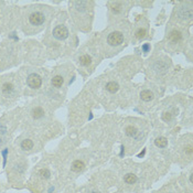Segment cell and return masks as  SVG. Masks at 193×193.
I'll use <instances>...</instances> for the list:
<instances>
[{
    "label": "cell",
    "instance_id": "277c9868",
    "mask_svg": "<svg viewBox=\"0 0 193 193\" xmlns=\"http://www.w3.org/2000/svg\"><path fill=\"white\" fill-rule=\"evenodd\" d=\"M28 85L31 88H39L42 85V78L38 74H31L28 77Z\"/></svg>",
    "mask_w": 193,
    "mask_h": 193
},
{
    "label": "cell",
    "instance_id": "ba28073f",
    "mask_svg": "<svg viewBox=\"0 0 193 193\" xmlns=\"http://www.w3.org/2000/svg\"><path fill=\"white\" fill-rule=\"evenodd\" d=\"M154 143H156V146L159 147V148H165L167 147L168 145V139L165 137H158L156 140H154Z\"/></svg>",
    "mask_w": 193,
    "mask_h": 193
},
{
    "label": "cell",
    "instance_id": "6da1fadb",
    "mask_svg": "<svg viewBox=\"0 0 193 193\" xmlns=\"http://www.w3.org/2000/svg\"><path fill=\"white\" fill-rule=\"evenodd\" d=\"M107 42L112 47H118V45H120V44L124 42V36H123V33L118 32V31L112 32L109 36H108Z\"/></svg>",
    "mask_w": 193,
    "mask_h": 193
},
{
    "label": "cell",
    "instance_id": "5bb4252c",
    "mask_svg": "<svg viewBox=\"0 0 193 193\" xmlns=\"http://www.w3.org/2000/svg\"><path fill=\"white\" fill-rule=\"evenodd\" d=\"M118 84L115 82H109L107 83V85H106V89H107L108 92H110V93H115V92L118 91Z\"/></svg>",
    "mask_w": 193,
    "mask_h": 193
},
{
    "label": "cell",
    "instance_id": "4fadbf2b",
    "mask_svg": "<svg viewBox=\"0 0 193 193\" xmlns=\"http://www.w3.org/2000/svg\"><path fill=\"white\" fill-rule=\"evenodd\" d=\"M21 148L23 149V150H31V149L33 148V141L30 140V139H25V140H23L21 142Z\"/></svg>",
    "mask_w": 193,
    "mask_h": 193
},
{
    "label": "cell",
    "instance_id": "5b68a950",
    "mask_svg": "<svg viewBox=\"0 0 193 193\" xmlns=\"http://www.w3.org/2000/svg\"><path fill=\"white\" fill-rule=\"evenodd\" d=\"M181 38H182L181 32L178 30H173L169 34V40H170L171 42H173V43H178V42L181 40Z\"/></svg>",
    "mask_w": 193,
    "mask_h": 193
},
{
    "label": "cell",
    "instance_id": "2e32d148",
    "mask_svg": "<svg viewBox=\"0 0 193 193\" xmlns=\"http://www.w3.org/2000/svg\"><path fill=\"white\" fill-rule=\"evenodd\" d=\"M126 134H127V136H129V137H136V135L138 134V131H137V129H136L135 127L128 126L126 128Z\"/></svg>",
    "mask_w": 193,
    "mask_h": 193
},
{
    "label": "cell",
    "instance_id": "52a82bcc",
    "mask_svg": "<svg viewBox=\"0 0 193 193\" xmlns=\"http://www.w3.org/2000/svg\"><path fill=\"white\" fill-rule=\"evenodd\" d=\"M1 91H2L3 95L6 96H9L12 92H13V85L11 84V83H5L2 85V88H1Z\"/></svg>",
    "mask_w": 193,
    "mask_h": 193
},
{
    "label": "cell",
    "instance_id": "30bf717a",
    "mask_svg": "<svg viewBox=\"0 0 193 193\" xmlns=\"http://www.w3.org/2000/svg\"><path fill=\"white\" fill-rule=\"evenodd\" d=\"M63 83H64L63 77L60 76V75H56V76H54L52 78V85L54 87H61V86L63 85Z\"/></svg>",
    "mask_w": 193,
    "mask_h": 193
},
{
    "label": "cell",
    "instance_id": "3957f363",
    "mask_svg": "<svg viewBox=\"0 0 193 193\" xmlns=\"http://www.w3.org/2000/svg\"><path fill=\"white\" fill-rule=\"evenodd\" d=\"M53 36L56 39H59V40H64V39L69 36V30L64 25H58L53 30Z\"/></svg>",
    "mask_w": 193,
    "mask_h": 193
},
{
    "label": "cell",
    "instance_id": "e0dca14e",
    "mask_svg": "<svg viewBox=\"0 0 193 193\" xmlns=\"http://www.w3.org/2000/svg\"><path fill=\"white\" fill-rule=\"evenodd\" d=\"M113 5V7H112V10L114 11V12H119V11L121 10V8H123V3L121 2H113L112 3Z\"/></svg>",
    "mask_w": 193,
    "mask_h": 193
},
{
    "label": "cell",
    "instance_id": "d6986e66",
    "mask_svg": "<svg viewBox=\"0 0 193 193\" xmlns=\"http://www.w3.org/2000/svg\"><path fill=\"white\" fill-rule=\"evenodd\" d=\"M145 34H146V29H145V28H141V29H139V30L136 32V38L142 39L143 36H145Z\"/></svg>",
    "mask_w": 193,
    "mask_h": 193
},
{
    "label": "cell",
    "instance_id": "ac0fdd59",
    "mask_svg": "<svg viewBox=\"0 0 193 193\" xmlns=\"http://www.w3.org/2000/svg\"><path fill=\"white\" fill-rule=\"evenodd\" d=\"M39 173H40V176H41L43 179H49L50 176H51V173H50V171L47 170V169H41V170L39 171Z\"/></svg>",
    "mask_w": 193,
    "mask_h": 193
},
{
    "label": "cell",
    "instance_id": "44dd1931",
    "mask_svg": "<svg viewBox=\"0 0 193 193\" xmlns=\"http://www.w3.org/2000/svg\"><path fill=\"white\" fill-rule=\"evenodd\" d=\"M185 152L189 154H192V146H191V145L185 147Z\"/></svg>",
    "mask_w": 193,
    "mask_h": 193
},
{
    "label": "cell",
    "instance_id": "ffe728a7",
    "mask_svg": "<svg viewBox=\"0 0 193 193\" xmlns=\"http://www.w3.org/2000/svg\"><path fill=\"white\" fill-rule=\"evenodd\" d=\"M171 118H172V116H171L170 113H165L162 114V120L165 121H170Z\"/></svg>",
    "mask_w": 193,
    "mask_h": 193
},
{
    "label": "cell",
    "instance_id": "9c48e42d",
    "mask_svg": "<svg viewBox=\"0 0 193 193\" xmlns=\"http://www.w3.org/2000/svg\"><path fill=\"white\" fill-rule=\"evenodd\" d=\"M140 97L142 100H145V102H149V100H151L152 98H153V94H152V92L150 91H142L140 93Z\"/></svg>",
    "mask_w": 193,
    "mask_h": 193
},
{
    "label": "cell",
    "instance_id": "8fae6325",
    "mask_svg": "<svg viewBox=\"0 0 193 193\" xmlns=\"http://www.w3.org/2000/svg\"><path fill=\"white\" fill-rule=\"evenodd\" d=\"M80 63L83 66H88L92 63V58L88 54H84L80 58Z\"/></svg>",
    "mask_w": 193,
    "mask_h": 193
},
{
    "label": "cell",
    "instance_id": "8992f818",
    "mask_svg": "<svg viewBox=\"0 0 193 193\" xmlns=\"http://www.w3.org/2000/svg\"><path fill=\"white\" fill-rule=\"evenodd\" d=\"M84 168H85V165L81 160H75L72 163V171H74V172H81Z\"/></svg>",
    "mask_w": 193,
    "mask_h": 193
},
{
    "label": "cell",
    "instance_id": "7a4b0ae2",
    "mask_svg": "<svg viewBox=\"0 0 193 193\" xmlns=\"http://www.w3.org/2000/svg\"><path fill=\"white\" fill-rule=\"evenodd\" d=\"M45 20V17L40 11H36L29 16V21L32 25H41Z\"/></svg>",
    "mask_w": 193,
    "mask_h": 193
},
{
    "label": "cell",
    "instance_id": "7c38bea8",
    "mask_svg": "<svg viewBox=\"0 0 193 193\" xmlns=\"http://www.w3.org/2000/svg\"><path fill=\"white\" fill-rule=\"evenodd\" d=\"M44 115V110L42 109L41 107H36L32 110V117L34 119H39L41 118L42 116Z\"/></svg>",
    "mask_w": 193,
    "mask_h": 193
},
{
    "label": "cell",
    "instance_id": "9a60e30c",
    "mask_svg": "<svg viewBox=\"0 0 193 193\" xmlns=\"http://www.w3.org/2000/svg\"><path fill=\"white\" fill-rule=\"evenodd\" d=\"M124 180H125L126 183H128V184H134V183L137 181V176H136L135 174H132V173H128V174L125 176Z\"/></svg>",
    "mask_w": 193,
    "mask_h": 193
}]
</instances>
